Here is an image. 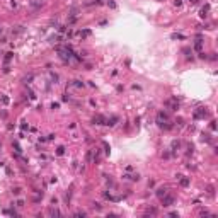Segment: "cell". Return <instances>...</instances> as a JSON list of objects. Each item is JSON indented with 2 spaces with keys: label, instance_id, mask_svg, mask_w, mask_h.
Returning <instances> with one entry per match:
<instances>
[{
  "label": "cell",
  "instance_id": "obj_16",
  "mask_svg": "<svg viewBox=\"0 0 218 218\" xmlns=\"http://www.w3.org/2000/svg\"><path fill=\"white\" fill-rule=\"evenodd\" d=\"M0 33H2V27H0Z\"/></svg>",
  "mask_w": 218,
  "mask_h": 218
},
{
  "label": "cell",
  "instance_id": "obj_9",
  "mask_svg": "<svg viewBox=\"0 0 218 218\" xmlns=\"http://www.w3.org/2000/svg\"><path fill=\"white\" fill-rule=\"evenodd\" d=\"M19 193H21V187H14V189H12V194H15V196H17Z\"/></svg>",
  "mask_w": 218,
  "mask_h": 218
},
{
  "label": "cell",
  "instance_id": "obj_10",
  "mask_svg": "<svg viewBox=\"0 0 218 218\" xmlns=\"http://www.w3.org/2000/svg\"><path fill=\"white\" fill-rule=\"evenodd\" d=\"M56 153H58V155H63V153H65V148H63V147H60V148L56 150Z\"/></svg>",
  "mask_w": 218,
  "mask_h": 218
},
{
  "label": "cell",
  "instance_id": "obj_5",
  "mask_svg": "<svg viewBox=\"0 0 218 218\" xmlns=\"http://www.w3.org/2000/svg\"><path fill=\"white\" fill-rule=\"evenodd\" d=\"M167 194V187H158V189H157V196H158V198H162V196H165Z\"/></svg>",
  "mask_w": 218,
  "mask_h": 218
},
{
  "label": "cell",
  "instance_id": "obj_15",
  "mask_svg": "<svg viewBox=\"0 0 218 218\" xmlns=\"http://www.w3.org/2000/svg\"><path fill=\"white\" fill-rule=\"evenodd\" d=\"M94 2H95V4H101V0H94Z\"/></svg>",
  "mask_w": 218,
  "mask_h": 218
},
{
  "label": "cell",
  "instance_id": "obj_11",
  "mask_svg": "<svg viewBox=\"0 0 218 218\" xmlns=\"http://www.w3.org/2000/svg\"><path fill=\"white\" fill-rule=\"evenodd\" d=\"M75 216H85V211H77Z\"/></svg>",
  "mask_w": 218,
  "mask_h": 218
},
{
  "label": "cell",
  "instance_id": "obj_3",
  "mask_svg": "<svg viewBox=\"0 0 218 218\" xmlns=\"http://www.w3.org/2000/svg\"><path fill=\"white\" fill-rule=\"evenodd\" d=\"M92 121H94V124H106V118L104 116H95Z\"/></svg>",
  "mask_w": 218,
  "mask_h": 218
},
{
  "label": "cell",
  "instance_id": "obj_6",
  "mask_svg": "<svg viewBox=\"0 0 218 218\" xmlns=\"http://www.w3.org/2000/svg\"><path fill=\"white\" fill-rule=\"evenodd\" d=\"M123 177H124V179H131V181H138V179H140V175H138V174H133V175H130V174H124Z\"/></svg>",
  "mask_w": 218,
  "mask_h": 218
},
{
  "label": "cell",
  "instance_id": "obj_13",
  "mask_svg": "<svg viewBox=\"0 0 218 218\" xmlns=\"http://www.w3.org/2000/svg\"><path fill=\"white\" fill-rule=\"evenodd\" d=\"M75 87H84V84L80 80H75Z\"/></svg>",
  "mask_w": 218,
  "mask_h": 218
},
{
  "label": "cell",
  "instance_id": "obj_4",
  "mask_svg": "<svg viewBox=\"0 0 218 218\" xmlns=\"http://www.w3.org/2000/svg\"><path fill=\"white\" fill-rule=\"evenodd\" d=\"M116 123H118V116H113L111 119H106V124H109V126H114Z\"/></svg>",
  "mask_w": 218,
  "mask_h": 218
},
{
  "label": "cell",
  "instance_id": "obj_7",
  "mask_svg": "<svg viewBox=\"0 0 218 218\" xmlns=\"http://www.w3.org/2000/svg\"><path fill=\"white\" fill-rule=\"evenodd\" d=\"M49 215H51V216H60L62 213H60L56 208H51V210H49Z\"/></svg>",
  "mask_w": 218,
  "mask_h": 218
},
{
  "label": "cell",
  "instance_id": "obj_8",
  "mask_svg": "<svg viewBox=\"0 0 218 218\" xmlns=\"http://www.w3.org/2000/svg\"><path fill=\"white\" fill-rule=\"evenodd\" d=\"M201 46H203V41H201V39H198V41L194 43V48H196V49L199 51V49H201Z\"/></svg>",
  "mask_w": 218,
  "mask_h": 218
},
{
  "label": "cell",
  "instance_id": "obj_14",
  "mask_svg": "<svg viewBox=\"0 0 218 218\" xmlns=\"http://www.w3.org/2000/svg\"><path fill=\"white\" fill-rule=\"evenodd\" d=\"M10 58H12V53H7V56H5V62H9Z\"/></svg>",
  "mask_w": 218,
  "mask_h": 218
},
{
  "label": "cell",
  "instance_id": "obj_12",
  "mask_svg": "<svg viewBox=\"0 0 218 218\" xmlns=\"http://www.w3.org/2000/svg\"><path fill=\"white\" fill-rule=\"evenodd\" d=\"M175 148H179V142H174V143H172V150H175Z\"/></svg>",
  "mask_w": 218,
  "mask_h": 218
},
{
  "label": "cell",
  "instance_id": "obj_2",
  "mask_svg": "<svg viewBox=\"0 0 218 218\" xmlns=\"http://www.w3.org/2000/svg\"><path fill=\"white\" fill-rule=\"evenodd\" d=\"M162 204L164 206H172L174 204V196H169V194H165V196H162Z\"/></svg>",
  "mask_w": 218,
  "mask_h": 218
},
{
  "label": "cell",
  "instance_id": "obj_1",
  "mask_svg": "<svg viewBox=\"0 0 218 218\" xmlns=\"http://www.w3.org/2000/svg\"><path fill=\"white\" fill-rule=\"evenodd\" d=\"M169 121V118H167L165 113H158L157 114V123H158V126L160 128H165V123Z\"/></svg>",
  "mask_w": 218,
  "mask_h": 218
}]
</instances>
